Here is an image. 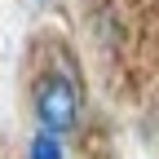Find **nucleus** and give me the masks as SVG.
I'll list each match as a JSON object with an SVG mask.
<instances>
[{"instance_id":"f257e3e1","label":"nucleus","mask_w":159,"mask_h":159,"mask_svg":"<svg viewBox=\"0 0 159 159\" xmlns=\"http://www.w3.org/2000/svg\"><path fill=\"white\" fill-rule=\"evenodd\" d=\"M31 111L44 133L66 137L80 128V84L71 71H44L31 84Z\"/></svg>"},{"instance_id":"f03ea898","label":"nucleus","mask_w":159,"mask_h":159,"mask_svg":"<svg viewBox=\"0 0 159 159\" xmlns=\"http://www.w3.org/2000/svg\"><path fill=\"white\" fill-rule=\"evenodd\" d=\"M27 159H66V150H62V137L40 128V133L31 137V146H27Z\"/></svg>"},{"instance_id":"7ed1b4c3","label":"nucleus","mask_w":159,"mask_h":159,"mask_svg":"<svg viewBox=\"0 0 159 159\" xmlns=\"http://www.w3.org/2000/svg\"><path fill=\"white\" fill-rule=\"evenodd\" d=\"M31 5H49V0H31Z\"/></svg>"}]
</instances>
